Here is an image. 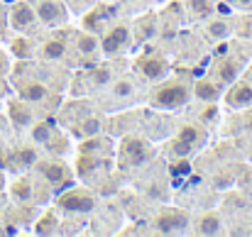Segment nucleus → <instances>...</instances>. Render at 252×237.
I'll use <instances>...</instances> for the list:
<instances>
[{
	"label": "nucleus",
	"mask_w": 252,
	"mask_h": 237,
	"mask_svg": "<svg viewBox=\"0 0 252 237\" xmlns=\"http://www.w3.org/2000/svg\"><path fill=\"white\" fill-rule=\"evenodd\" d=\"M186 100H189V88H186L184 83H179V81L159 86L157 93H155V103H159V105H164V108H179V105H184Z\"/></svg>",
	"instance_id": "obj_1"
},
{
	"label": "nucleus",
	"mask_w": 252,
	"mask_h": 237,
	"mask_svg": "<svg viewBox=\"0 0 252 237\" xmlns=\"http://www.w3.org/2000/svg\"><path fill=\"white\" fill-rule=\"evenodd\" d=\"M93 196L91 193H86L84 188H74V191H69V193H64L62 198H59V206L64 208V210H76V213H86V210H91L93 208Z\"/></svg>",
	"instance_id": "obj_2"
},
{
	"label": "nucleus",
	"mask_w": 252,
	"mask_h": 237,
	"mask_svg": "<svg viewBox=\"0 0 252 237\" xmlns=\"http://www.w3.org/2000/svg\"><path fill=\"white\" fill-rule=\"evenodd\" d=\"M203 140V132L196 127V125H186V127H181V132H179V137H176V142H174V152L179 154V157H186V154H191V149L198 145Z\"/></svg>",
	"instance_id": "obj_3"
},
{
	"label": "nucleus",
	"mask_w": 252,
	"mask_h": 237,
	"mask_svg": "<svg viewBox=\"0 0 252 237\" xmlns=\"http://www.w3.org/2000/svg\"><path fill=\"white\" fill-rule=\"evenodd\" d=\"M123 154L127 159V164H132V166H140V164H145L147 159L152 157L150 147L142 140H127L125 147H123Z\"/></svg>",
	"instance_id": "obj_4"
},
{
	"label": "nucleus",
	"mask_w": 252,
	"mask_h": 237,
	"mask_svg": "<svg viewBox=\"0 0 252 237\" xmlns=\"http://www.w3.org/2000/svg\"><path fill=\"white\" fill-rule=\"evenodd\" d=\"M157 230L159 233H176L186 225V215L181 210H164L159 218H157Z\"/></svg>",
	"instance_id": "obj_5"
},
{
	"label": "nucleus",
	"mask_w": 252,
	"mask_h": 237,
	"mask_svg": "<svg viewBox=\"0 0 252 237\" xmlns=\"http://www.w3.org/2000/svg\"><path fill=\"white\" fill-rule=\"evenodd\" d=\"M10 22H12L15 30H25V27H30V25L34 22V10H32L27 2H17V5L12 7Z\"/></svg>",
	"instance_id": "obj_6"
},
{
	"label": "nucleus",
	"mask_w": 252,
	"mask_h": 237,
	"mask_svg": "<svg viewBox=\"0 0 252 237\" xmlns=\"http://www.w3.org/2000/svg\"><path fill=\"white\" fill-rule=\"evenodd\" d=\"M127 37H130L127 27L118 25V27H113V30L103 37V49H105V52H118V49L127 42Z\"/></svg>",
	"instance_id": "obj_7"
},
{
	"label": "nucleus",
	"mask_w": 252,
	"mask_h": 237,
	"mask_svg": "<svg viewBox=\"0 0 252 237\" xmlns=\"http://www.w3.org/2000/svg\"><path fill=\"white\" fill-rule=\"evenodd\" d=\"M250 103H252V86L250 83H238V86H233V90L228 93V105L243 108V105H250Z\"/></svg>",
	"instance_id": "obj_8"
},
{
	"label": "nucleus",
	"mask_w": 252,
	"mask_h": 237,
	"mask_svg": "<svg viewBox=\"0 0 252 237\" xmlns=\"http://www.w3.org/2000/svg\"><path fill=\"white\" fill-rule=\"evenodd\" d=\"M37 15H39V20H42V22L54 25V22H59V20L64 17V7H62L59 2H54V0H44V2L39 5Z\"/></svg>",
	"instance_id": "obj_9"
},
{
	"label": "nucleus",
	"mask_w": 252,
	"mask_h": 237,
	"mask_svg": "<svg viewBox=\"0 0 252 237\" xmlns=\"http://www.w3.org/2000/svg\"><path fill=\"white\" fill-rule=\"evenodd\" d=\"M39 169H42V174L47 176L49 183H64V181L69 178V171H66V166H64L62 161H47V164H42Z\"/></svg>",
	"instance_id": "obj_10"
},
{
	"label": "nucleus",
	"mask_w": 252,
	"mask_h": 237,
	"mask_svg": "<svg viewBox=\"0 0 252 237\" xmlns=\"http://www.w3.org/2000/svg\"><path fill=\"white\" fill-rule=\"evenodd\" d=\"M142 74L147 79H162L167 74V61L159 59V57H152V59L142 61Z\"/></svg>",
	"instance_id": "obj_11"
},
{
	"label": "nucleus",
	"mask_w": 252,
	"mask_h": 237,
	"mask_svg": "<svg viewBox=\"0 0 252 237\" xmlns=\"http://www.w3.org/2000/svg\"><path fill=\"white\" fill-rule=\"evenodd\" d=\"M20 93H22V98H25V100L37 103V100H42V98L47 95V88H44L42 83H25V86L20 88Z\"/></svg>",
	"instance_id": "obj_12"
},
{
	"label": "nucleus",
	"mask_w": 252,
	"mask_h": 237,
	"mask_svg": "<svg viewBox=\"0 0 252 237\" xmlns=\"http://www.w3.org/2000/svg\"><path fill=\"white\" fill-rule=\"evenodd\" d=\"M10 118H12V122L20 125V127L32 122V115H30V110H27L22 103H10Z\"/></svg>",
	"instance_id": "obj_13"
},
{
	"label": "nucleus",
	"mask_w": 252,
	"mask_h": 237,
	"mask_svg": "<svg viewBox=\"0 0 252 237\" xmlns=\"http://www.w3.org/2000/svg\"><path fill=\"white\" fill-rule=\"evenodd\" d=\"M198 233L201 235H218L220 233V220L218 215H203L198 223Z\"/></svg>",
	"instance_id": "obj_14"
},
{
	"label": "nucleus",
	"mask_w": 252,
	"mask_h": 237,
	"mask_svg": "<svg viewBox=\"0 0 252 237\" xmlns=\"http://www.w3.org/2000/svg\"><path fill=\"white\" fill-rule=\"evenodd\" d=\"M12 198H15V201H30V198H32V186H30V181H25V178L15 181V183H12Z\"/></svg>",
	"instance_id": "obj_15"
},
{
	"label": "nucleus",
	"mask_w": 252,
	"mask_h": 237,
	"mask_svg": "<svg viewBox=\"0 0 252 237\" xmlns=\"http://www.w3.org/2000/svg\"><path fill=\"white\" fill-rule=\"evenodd\" d=\"M196 95L201 100H216L218 98V88L213 83H208V81H201V83H196Z\"/></svg>",
	"instance_id": "obj_16"
},
{
	"label": "nucleus",
	"mask_w": 252,
	"mask_h": 237,
	"mask_svg": "<svg viewBox=\"0 0 252 237\" xmlns=\"http://www.w3.org/2000/svg\"><path fill=\"white\" fill-rule=\"evenodd\" d=\"M64 52H66V47H64V42H59V39H52V42L44 44V57H49V59H62Z\"/></svg>",
	"instance_id": "obj_17"
},
{
	"label": "nucleus",
	"mask_w": 252,
	"mask_h": 237,
	"mask_svg": "<svg viewBox=\"0 0 252 237\" xmlns=\"http://www.w3.org/2000/svg\"><path fill=\"white\" fill-rule=\"evenodd\" d=\"M32 140H34V142H49V140H52V127H49L47 122H37V125L32 127Z\"/></svg>",
	"instance_id": "obj_18"
},
{
	"label": "nucleus",
	"mask_w": 252,
	"mask_h": 237,
	"mask_svg": "<svg viewBox=\"0 0 252 237\" xmlns=\"http://www.w3.org/2000/svg\"><path fill=\"white\" fill-rule=\"evenodd\" d=\"M113 93H115L118 98H127V95H132V81H127V79L118 81V83L113 86Z\"/></svg>",
	"instance_id": "obj_19"
},
{
	"label": "nucleus",
	"mask_w": 252,
	"mask_h": 237,
	"mask_svg": "<svg viewBox=\"0 0 252 237\" xmlns=\"http://www.w3.org/2000/svg\"><path fill=\"white\" fill-rule=\"evenodd\" d=\"M98 130H100V122H98L95 118H91V120H86L84 125H81L79 135H86V137H93V135H98Z\"/></svg>",
	"instance_id": "obj_20"
},
{
	"label": "nucleus",
	"mask_w": 252,
	"mask_h": 237,
	"mask_svg": "<svg viewBox=\"0 0 252 237\" xmlns=\"http://www.w3.org/2000/svg\"><path fill=\"white\" fill-rule=\"evenodd\" d=\"M228 34V25L225 22H211L208 25V37L218 39V37H225Z\"/></svg>",
	"instance_id": "obj_21"
},
{
	"label": "nucleus",
	"mask_w": 252,
	"mask_h": 237,
	"mask_svg": "<svg viewBox=\"0 0 252 237\" xmlns=\"http://www.w3.org/2000/svg\"><path fill=\"white\" fill-rule=\"evenodd\" d=\"M235 76H238V64H223L220 66V79L225 81V83H230V81H235Z\"/></svg>",
	"instance_id": "obj_22"
},
{
	"label": "nucleus",
	"mask_w": 252,
	"mask_h": 237,
	"mask_svg": "<svg viewBox=\"0 0 252 237\" xmlns=\"http://www.w3.org/2000/svg\"><path fill=\"white\" fill-rule=\"evenodd\" d=\"M79 49H81L84 54H91V52L95 49V39L88 37V34H81V37H79Z\"/></svg>",
	"instance_id": "obj_23"
},
{
	"label": "nucleus",
	"mask_w": 252,
	"mask_h": 237,
	"mask_svg": "<svg viewBox=\"0 0 252 237\" xmlns=\"http://www.w3.org/2000/svg\"><path fill=\"white\" fill-rule=\"evenodd\" d=\"M191 10H193V15H206V12H211V2L208 0H191Z\"/></svg>",
	"instance_id": "obj_24"
},
{
	"label": "nucleus",
	"mask_w": 252,
	"mask_h": 237,
	"mask_svg": "<svg viewBox=\"0 0 252 237\" xmlns=\"http://www.w3.org/2000/svg\"><path fill=\"white\" fill-rule=\"evenodd\" d=\"M17 159H20V164H25V166H32V164L37 161V154H34V149H20Z\"/></svg>",
	"instance_id": "obj_25"
},
{
	"label": "nucleus",
	"mask_w": 252,
	"mask_h": 237,
	"mask_svg": "<svg viewBox=\"0 0 252 237\" xmlns=\"http://www.w3.org/2000/svg\"><path fill=\"white\" fill-rule=\"evenodd\" d=\"M12 52H15L17 57H22V59H25V57L30 54V44H27L25 39H15V42H12Z\"/></svg>",
	"instance_id": "obj_26"
},
{
	"label": "nucleus",
	"mask_w": 252,
	"mask_h": 237,
	"mask_svg": "<svg viewBox=\"0 0 252 237\" xmlns=\"http://www.w3.org/2000/svg\"><path fill=\"white\" fill-rule=\"evenodd\" d=\"M57 220H54V215H47V218H42L39 220V225H37V233H52V225H54Z\"/></svg>",
	"instance_id": "obj_27"
},
{
	"label": "nucleus",
	"mask_w": 252,
	"mask_h": 237,
	"mask_svg": "<svg viewBox=\"0 0 252 237\" xmlns=\"http://www.w3.org/2000/svg\"><path fill=\"white\" fill-rule=\"evenodd\" d=\"M189 171H191V164H189V161H184V159H181V161H176V164L171 166V174H179V176H181V174H189Z\"/></svg>",
	"instance_id": "obj_28"
},
{
	"label": "nucleus",
	"mask_w": 252,
	"mask_h": 237,
	"mask_svg": "<svg viewBox=\"0 0 252 237\" xmlns=\"http://www.w3.org/2000/svg\"><path fill=\"white\" fill-rule=\"evenodd\" d=\"M91 79H93V83H105V81H110V74L105 69H95Z\"/></svg>",
	"instance_id": "obj_29"
},
{
	"label": "nucleus",
	"mask_w": 252,
	"mask_h": 237,
	"mask_svg": "<svg viewBox=\"0 0 252 237\" xmlns=\"http://www.w3.org/2000/svg\"><path fill=\"white\" fill-rule=\"evenodd\" d=\"M213 118H216V108L211 105L208 110H203V120H213Z\"/></svg>",
	"instance_id": "obj_30"
},
{
	"label": "nucleus",
	"mask_w": 252,
	"mask_h": 237,
	"mask_svg": "<svg viewBox=\"0 0 252 237\" xmlns=\"http://www.w3.org/2000/svg\"><path fill=\"white\" fill-rule=\"evenodd\" d=\"M248 127H250V132H252V113H250V118H248Z\"/></svg>",
	"instance_id": "obj_31"
}]
</instances>
